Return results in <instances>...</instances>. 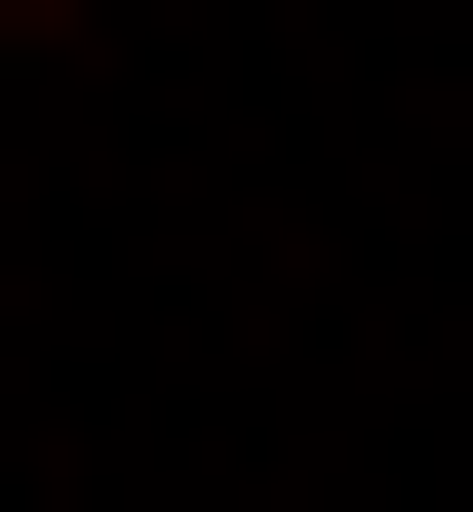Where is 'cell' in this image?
Returning <instances> with one entry per match:
<instances>
[{
	"instance_id": "cell-1",
	"label": "cell",
	"mask_w": 473,
	"mask_h": 512,
	"mask_svg": "<svg viewBox=\"0 0 473 512\" xmlns=\"http://www.w3.org/2000/svg\"><path fill=\"white\" fill-rule=\"evenodd\" d=\"M0 40H79V0H0Z\"/></svg>"
}]
</instances>
